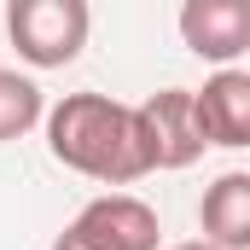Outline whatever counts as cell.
Instances as JSON below:
<instances>
[{"label":"cell","mask_w":250,"mask_h":250,"mask_svg":"<svg viewBox=\"0 0 250 250\" xmlns=\"http://www.w3.org/2000/svg\"><path fill=\"white\" fill-rule=\"evenodd\" d=\"M41 123H47V151L99 187H134L140 175H151L134 105L111 93H64Z\"/></svg>","instance_id":"obj_1"},{"label":"cell","mask_w":250,"mask_h":250,"mask_svg":"<svg viewBox=\"0 0 250 250\" xmlns=\"http://www.w3.org/2000/svg\"><path fill=\"white\" fill-rule=\"evenodd\" d=\"M93 12L87 0H12L6 6V35L29 70H64L87 47Z\"/></svg>","instance_id":"obj_2"},{"label":"cell","mask_w":250,"mask_h":250,"mask_svg":"<svg viewBox=\"0 0 250 250\" xmlns=\"http://www.w3.org/2000/svg\"><path fill=\"white\" fill-rule=\"evenodd\" d=\"M53 250H163V227L146 198L99 192L76 209V221L53 239Z\"/></svg>","instance_id":"obj_3"},{"label":"cell","mask_w":250,"mask_h":250,"mask_svg":"<svg viewBox=\"0 0 250 250\" xmlns=\"http://www.w3.org/2000/svg\"><path fill=\"white\" fill-rule=\"evenodd\" d=\"M134 123H140L151 169H192L204 157V134H198V117H192V87H163V93L140 99Z\"/></svg>","instance_id":"obj_4"},{"label":"cell","mask_w":250,"mask_h":250,"mask_svg":"<svg viewBox=\"0 0 250 250\" xmlns=\"http://www.w3.org/2000/svg\"><path fill=\"white\" fill-rule=\"evenodd\" d=\"M181 41H187V53L233 70V59L250 53V6L245 0H187L181 6Z\"/></svg>","instance_id":"obj_5"},{"label":"cell","mask_w":250,"mask_h":250,"mask_svg":"<svg viewBox=\"0 0 250 250\" xmlns=\"http://www.w3.org/2000/svg\"><path fill=\"white\" fill-rule=\"evenodd\" d=\"M192 117L204 146H250V70H215L204 87H192Z\"/></svg>","instance_id":"obj_6"},{"label":"cell","mask_w":250,"mask_h":250,"mask_svg":"<svg viewBox=\"0 0 250 250\" xmlns=\"http://www.w3.org/2000/svg\"><path fill=\"white\" fill-rule=\"evenodd\" d=\"M198 227H204L209 250H250V175L245 169H227L215 187H204Z\"/></svg>","instance_id":"obj_7"},{"label":"cell","mask_w":250,"mask_h":250,"mask_svg":"<svg viewBox=\"0 0 250 250\" xmlns=\"http://www.w3.org/2000/svg\"><path fill=\"white\" fill-rule=\"evenodd\" d=\"M41 117H47V99H41L35 76L0 70V146H6V140H23Z\"/></svg>","instance_id":"obj_8"},{"label":"cell","mask_w":250,"mask_h":250,"mask_svg":"<svg viewBox=\"0 0 250 250\" xmlns=\"http://www.w3.org/2000/svg\"><path fill=\"white\" fill-rule=\"evenodd\" d=\"M169 250H209L204 239H187V245H169Z\"/></svg>","instance_id":"obj_9"}]
</instances>
